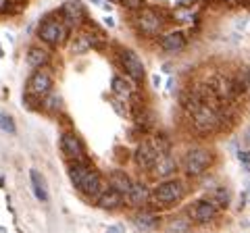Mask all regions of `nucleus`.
I'll return each mask as SVG.
<instances>
[{
	"mask_svg": "<svg viewBox=\"0 0 250 233\" xmlns=\"http://www.w3.org/2000/svg\"><path fill=\"white\" fill-rule=\"evenodd\" d=\"M67 173H69V179H71L73 188L80 192L82 196L90 198L94 202H96V198L106 188V181H104L103 173H100L88 158L80 160V162H69Z\"/></svg>",
	"mask_w": 250,
	"mask_h": 233,
	"instance_id": "nucleus-1",
	"label": "nucleus"
},
{
	"mask_svg": "<svg viewBox=\"0 0 250 233\" xmlns=\"http://www.w3.org/2000/svg\"><path fill=\"white\" fill-rule=\"evenodd\" d=\"M167 23L169 15L163 9H154V6H144L142 11L134 13V19H131L136 34L144 40H152V38L159 40V36H163V32H165Z\"/></svg>",
	"mask_w": 250,
	"mask_h": 233,
	"instance_id": "nucleus-2",
	"label": "nucleus"
},
{
	"mask_svg": "<svg viewBox=\"0 0 250 233\" xmlns=\"http://www.w3.org/2000/svg\"><path fill=\"white\" fill-rule=\"evenodd\" d=\"M215 165V152L207 146H190L179 158V171L186 179H198Z\"/></svg>",
	"mask_w": 250,
	"mask_h": 233,
	"instance_id": "nucleus-3",
	"label": "nucleus"
},
{
	"mask_svg": "<svg viewBox=\"0 0 250 233\" xmlns=\"http://www.w3.org/2000/svg\"><path fill=\"white\" fill-rule=\"evenodd\" d=\"M188 194V183L186 179L179 177H171V179L159 181L150 192V204L154 208H171L179 204Z\"/></svg>",
	"mask_w": 250,
	"mask_h": 233,
	"instance_id": "nucleus-4",
	"label": "nucleus"
},
{
	"mask_svg": "<svg viewBox=\"0 0 250 233\" xmlns=\"http://www.w3.org/2000/svg\"><path fill=\"white\" fill-rule=\"evenodd\" d=\"M36 36L46 48H59L71 38V29L65 25V21L61 19L59 13H50L40 21Z\"/></svg>",
	"mask_w": 250,
	"mask_h": 233,
	"instance_id": "nucleus-5",
	"label": "nucleus"
},
{
	"mask_svg": "<svg viewBox=\"0 0 250 233\" xmlns=\"http://www.w3.org/2000/svg\"><path fill=\"white\" fill-rule=\"evenodd\" d=\"M52 88H54V75L50 69L48 67L34 69L25 83V100L29 104L40 102V108H42V100L50 94Z\"/></svg>",
	"mask_w": 250,
	"mask_h": 233,
	"instance_id": "nucleus-6",
	"label": "nucleus"
},
{
	"mask_svg": "<svg viewBox=\"0 0 250 233\" xmlns=\"http://www.w3.org/2000/svg\"><path fill=\"white\" fill-rule=\"evenodd\" d=\"M117 65L121 67V71L125 73V77H127L131 83L144 81V77H146L144 60L140 58V54L134 48H125V46H121V48L117 50Z\"/></svg>",
	"mask_w": 250,
	"mask_h": 233,
	"instance_id": "nucleus-7",
	"label": "nucleus"
},
{
	"mask_svg": "<svg viewBox=\"0 0 250 233\" xmlns=\"http://www.w3.org/2000/svg\"><path fill=\"white\" fill-rule=\"evenodd\" d=\"M104 46V36L103 32L94 29L90 23L83 25L80 29H75V36H73V42H71V50L73 54H85L90 50H100Z\"/></svg>",
	"mask_w": 250,
	"mask_h": 233,
	"instance_id": "nucleus-8",
	"label": "nucleus"
},
{
	"mask_svg": "<svg viewBox=\"0 0 250 233\" xmlns=\"http://www.w3.org/2000/svg\"><path fill=\"white\" fill-rule=\"evenodd\" d=\"M186 214L192 221V225H210L219 219L221 211H219L217 204L210 198H198L188 204Z\"/></svg>",
	"mask_w": 250,
	"mask_h": 233,
	"instance_id": "nucleus-9",
	"label": "nucleus"
},
{
	"mask_svg": "<svg viewBox=\"0 0 250 233\" xmlns=\"http://www.w3.org/2000/svg\"><path fill=\"white\" fill-rule=\"evenodd\" d=\"M57 13L61 15V19L65 21V25L71 29V32L88 25V19H85V6H83L82 0H65Z\"/></svg>",
	"mask_w": 250,
	"mask_h": 233,
	"instance_id": "nucleus-10",
	"label": "nucleus"
},
{
	"mask_svg": "<svg viewBox=\"0 0 250 233\" xmlns=\"http://www.w3.org/2000/svg\"><path fill=\"white\" fill-rule=\"evenodd\" d=\"M59 146H61V152H62V156H65L67 162H80V160L88 158L83 142L80 139V136L73 134V131H65V134H61Z\"/></svg>",
	"mask_w": 250,
	"mask_h": 233,
	"instance_id": "nucleus-11",
	"label": "nucleus"
},
{
	"mask_svg": "<svg viewBox=\"0 0 250 233\" xmlns=\"http://www.w3.org/2000/svg\"><path fill=\"white\" fill-rule=\"evenodd\" d=\"M177 173H179V160L171 152L161 154V156L156 158V162L152 165V169L148 171V175H150L152 179H156V183L171 179V177H177Z\"/></svg>",
	"mask_w": 250,
	"mask_h": 233,
	"instance_id": "nucleus-12",
	"label": "nucleus"
},
{
	"mask_svg": "<svg viewBox=\"0 0 250 233\" xmlns=\"http://www.w3.org/2000/svg\"><path fill=\"white\" fill-rule=\"evenodd\" d=\"M159 156H161V154H159V150L154 148L152 139L146 137V139H142V142L136 146V150H134V165L142 171V173H148Z\"/></svg>",
	"mask_w": 250,
	"mask_h": 233,
	"instance_id": "nucleus-13",
	"label": "nucleus"
},
{
	"mask_svg": "<svg viewBox=\"0 0 250 233\" xmlns=\"http://www.w3.org/2000/svg\"><path fill=\"white\" fill-rule=\"evenodd\" d=\"M150 185L142 179H134L131 181V188L125 196V204L131 206L134 211H140V208H148L150 206Z\"/></svg>",
	"mask_w": 250,
	"mask_h": 233,
	"instance_id": "nucleus-14",
	"label": "nucleus"
},
{
	"mask_svg": "<svg viewBox=\"0 0 250 233\" xmlns=\"http://www.w3.org/2000/svg\"><path fill=\"white\" fill-rule=\"evenodd\" d=\"M159 48L167 54H179L188 48V36L182 32V29H173V32H165L159 40Z\"/></svg>",
	"mask_w": 250,
	"mask_h": 233,
	"instance_id": "nucleus-15",
	"label": "nucleus"
},
{
	"mask_svg": "<svg viewBox=\"0 0 250 233\" xmlns=\"http://www.w3.org/2000/svg\"><path fill=\"white\" fill-rule=\"evenodd\" d=\"M131 223H134V227L142 233H152L161 227V216L156 214L154 208H140L131 214Z\"/></svg>",
	"mask_w": 250,
	"mask_h": 233,
	"instance_id": "nucleus-16",
	"label": "nucleus"
},
{
	"mask_svg": "<svg viewBox=\"0 0 250 233\" xmlns=\"http://www.w3.org/2000/svg\"><path fill=\"white\" fill-rule=\"evenodd\" d=\"M123 204H125V198L121 196L119 192H115L113 188H108V183H106L104 192L96 198V206L103 208V211H108V213L119 211V208H123Z\"/></svg>",
	"mask_w": 250,
	"mask_h": 233,
	"instance_id": "nucleus-17",
	"label": "nucleus"
},
{
	"mask_svg": "<svg viewBox=\"0 0 250 233\" xmlns=\"http://www.w3.org/2000/svg\"><path fill=\"white\" fill-rule=\"evenodd\" d=\"M25 60L31 69H42V67H48L50 63V50L46 48L42 44H34L27 48V54H25Z\"/></svg>",
	"mask_w": 250,
	"mask_h": 233,
	"instance_id": "nucleus-18",
	"label": "nucleus"
},
{
	"mask_svg": "<svg viewBox=\"0 0 250 233\" xmlns=\"http://www.w3.org/2000/svg\"><path fill=\"white\" fill-rule=\"evenodd\" d=\"M111 92H113V96L115 98H119V100H131L136 96V85L131 83L129 79H125L123 75H115L113 77V81H111Z\"/></svg>",
	"mask_w": 250,
	"mask_h": 233,
	"instance_id": "nucleus-19",
	"label": "nucleus"
},
{
	"mask_svg": "<svg viewBox=\"0 0 250 233\" xmlns=\"http://www.w3.org/2000/svg\"><path fill=\"white\" fill-rule=\"evenodd\" d=\"M131 181H134V179H131V177L125 173L123 169H115V171L108 173V188H113L115 192H119L123 198L127 196V192L131 188Z\"/></svg>",
	"mask_w": 250,
	"mask_h": 233,
	"instance_id": "nucleus-20",
	"label": "nucleus"
},
{
	"mask_svg": "<svg viewBox=\"0 0 250 233\" xmlns=\"http://www.w3.org/2000/svg\"><path fill=\"white\" fill-rule=\"evenodd\" d=\"M194 229L192 221L188 219L186 213H177V214H171L167 223H165V231L167 233H190Z\"/></svg>",
	"mask_w": 250,
	"mask_h": 233,
	"instance_id": "nucleus-21",
	"label": "nucleus"
},
{
	"mask_svg": "<svg viewBox=\"0 0 250 233\" xmlns=\"http://www.w3.org/2000/svg\"><path fill=\"white\" fill-rule=\"evenodd\" d=\"M29 181H31V190H34V196H36L38 200H40V202H48V200H50L48 185H46L44 175H42L38 169H31V171H29Z\"/></svg>",
	"mask_w": 250,
	"mask_h": 233,
	"instance_id": "nucleus-22",
	"label": "nucleus"
},
{
	"mask_svg": "<svg viewBox=\"0 0 250 233\" xmlns=\"http://www.w3.org/2000/svg\"><path fill=\"white\" fill-rule=\"evenodd\" d=\"M208 198L215 202L219 211H223V208H228L231 204V192L225 188V185H217L215 190L208 192Z\"/></svg>",
	"mask_w": 250,
	"mask_h": 233,
	"instance_id": "nucleus-23",
	"label": "nucleus"
},
{
	"mask_svg": "<svg viewBox=\"0 0 250 233\" xmlns=\"http://www.w3.org/2000/svg\"><path fill=\"white\" fill-rule=\"evenodd\" d=\"M42 108L50 115H59L61 108H62V98L57 94V92H50V94L42 100Z\"/></svg>",
	"mask_w": 250,
	"mask_h": 233,
	"instance_id": "nucleus-24",
	"label": "nucleus"
},
{
	"mask_svg": "<svg viewBox=\"0 0 250 233\" xmlns=\"http://www.w3.org/2000/svg\"><path fill=\"white\" fill-rule=\"evenodd\" d=\"M0 131H4V134H15L17 131V125H15V121L11 119L9 115H4V113H0Z\"/></svg>",
	"mask_w": 250,
	"mask_h": 233,
	"instance_id": "nucleus-25",
	"label": "nucleus"
},
{
	"mask_svg": "<svg viewBox=\"0 0 250 233\" xmlns=\"http://www.w3.org/2000/svg\"><path fill=\"white\" fill-rule=\"evenodd\" d=\"M119 2L123 4V9H127L131 13H138L146 6V0H119Z\"/></svg>",
	"mask_w": 250,
	"mask_h": 233,
	"instance_id": "nucleus-26",
	"label": "nucleus"
},
{
	"mask_svg": "<svg viewBox=\"0 0 250 233\" xmlns=\"http://www.w3.org/2000/svg\"><path fill=\"white\" fill-rule=\"evenodd\" d=\"M111 104L115 106V111L119 113L121 116H127L129 115V108H127V104H125V100H119V98H113L111 100Z\"/></svg>",
	"mask_w": 250,
	"mask_h": 233,
	"instance_id": "nucleus-27",
	"label": "nucleus"
},
{
	"mask_svg": "<svg viewBox=\"0 0 250 233\" xmlns=\"http://www.w3.org/2000/svg\"><path fill=\"white\" fill-rule=\"evenodd\" d=\"M106 233H123V227L121 225H113V227H108Z\"/></svg>",
	"mask_w": 250,
	"mask_h": 233,
	"instance_id": "nucleus-28",
	"label": "nucleus"
},
{
	"mask_svg": "<svg viewBox=\"0 0 250 233\" xmlns=\"http://www.w3.org/2000/svg\"><path fill=\"white\" fill-rule=\"evenodd\" d=\"M219 2H228V4H242V2H250V0H219Z\"/></svg>",
	"mask_w": 250,
	"mask_h": 233,
	"instance_id": "nucleus-29",
	"label": "nucleus"
},
{
	"mask_svg": "<svg viewBox=\"0 0 250 233\" xmlns=\"http://www.w3.org/2000/svg\"><path fill=\"white\" fill-rule=\"evenodd\" d=\"M104 25H106V27H115V21H113V17H104Z\"/></svg>",
	"mask_w": 250,
	"mask_h": 233,
	"instance_id": "nucleus-30",
	"label": "nucleus"
},
{
	"mask_svg": "<svg viewBox=\"0 0 250 233\" xmlns=\"http://www.w3.org/2000/svg\"><path fill=\"white\" fill-rule=\"evenodd\" d=\"M244 144H248V146H250V127L246 129V134H244Z\"/></svg>",
	"mask_w": 250,
	"mask_h": 233,
	"instance_id": "nucleus-31",
	"label": "nucleus"
},
{
	"mask_svg": "<svg viewBox=\"0 0 250 233\" xmlns=\"http://www.w3.org/2000/svg\"><path fill=\"white\" fill-rule=\"evenodd\" d=\"M244 194H246V196H250V185H248V190H246Z\"/></svg>",
	"mask_w": 250,
	"mask_h": 233,
	"instance_id": "nucleus-32",
	"label": "nucleus"
},
{
	"mask_svg": "<svg viewBox=\"0 0 250 233\" xmlns=\"http://www.w3.org/2000/svg\"><path fill=\"white\" fill-rule=\"evenodd\" d=\"M0 233H6V229H4V227H0Z\"/></svg>",
	"mask_w": 250,
	"mask_h": 233,
	"instance_id": "nucleus-33",
	"label": "nucleus"
},
{
	"mask_svg": "<svg viewBox=\"0 0 250 233\" xmlns=\"http://www.w3.org/2000/svg\"><path fill=\"white\" fill-rule=\"evenodd\" d=\"M0 57H2V48H0Z\"/></svg>",
	"mask_w": 250,
	"mask_h": 233,
	"instance_id": "nucleus-34",
	"label": "nucleus"
}]
</instances>
